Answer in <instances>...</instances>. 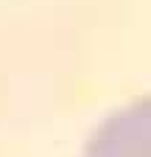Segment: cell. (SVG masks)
I'll return each mask as SVG.
<instances>
[{"instance_id":"cell-1","label":"cell","mask_w":151,"mask_h":157,"mask_svg":"<svg viewBox=\"0 0 151 157\" xmlns=\"http://www.w3.org/2000/svg\"><path fill=\"white\" fill-rule=\"evenodd\" d=\"M81 157H151V95L104 118Z\"/></svg>"}]
</instances>
